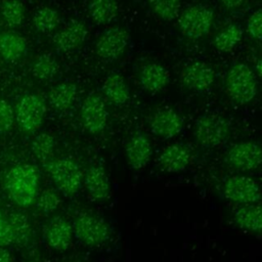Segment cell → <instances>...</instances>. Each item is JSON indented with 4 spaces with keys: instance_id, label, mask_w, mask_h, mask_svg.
Segmentation results:
<instances>
[{
    "instance_id": "obj_6",
    "label": "cell",
    "mask_w": 262,
    "mask_h": 262,
    "mask_svg": "<svg viewBox=\"0 0 262 262\" xmlns=\"http://www.w3.org/2000/svg\"><path fill=\"white\" fill-rule=\"evenodd\" d=\"M213 20L214 13L210 8L204 5H192L181 13L178 25L185 36L200 38L210 31Z\"/></svg>"
},
{
    "instance_id": "obj_28",
    "label": "cell",
    "mask_w": 262,
    "mask_h": 262,
    "mask_svg": "<svg viewBox=\"0 0 262 262\" xmlns=\"http://www.w3.org/2000/svg\"><path fill=\"white\" fill-rule=\"evenodd\" d=\"M55 146L54 138L48 133H40L32 142V151L37 159L42 162H48L53 155Z\"/></svg>"
},
{
    "instance_id": "obj_32",
    "label": "cell",
    "mask_w": 262,
    "mask_h": 262,
    "mask_svg": "<svg viewBox=\"0 0 262 262\" xmlns=\"http://www.w3.org/2000/svg\"><path fill=\"white\" fill-rule=\"evenodd\" d=\"M60 204V199L57 193L51 189H46L41 192L37 201V207L44 213H51L57 209Z\"/></svg>"
},
{
    "instance_id": "obj_23",
    "label": "cell",
    "mask_w": 262,
    "mask_h": 262,
    "mask_svg": "<svg viewBox=\"0 0 262 262\" xmlns=\"http://www.w3.org/2000/svg\"><path fill=\"white\" fill-rule=\"evenodd\" d=\"M27 48L25 38L14 32L0 34V54L3 58L13 61L20 58Z\"/></svg>"
},
{
    "instance_id": "obj_35",
    "label": "cell",
    "mask_w": 262,
    "mask_h": 262,
    "mask_svg": "<svg viewBox=\"0 0 262 262\" xmlns=\"http://www.w3.org/2000/svg\"><path fill=\"white\" fill-rule=\"evenodd\" d=\"M13 243L12 231L8 222V219L5 218L0 213V247L8 246Z\"/></svg>"
},
{
    "instance_id": "obj_4",
    "label": "cell",
    "mask_w": 262,
    "mask_h": 262,
    "mask_svg": "<svg viewBox=\"0 0 262 262\" xmlns=\"http://www.w3.org/2000/svg\"><path fill=\"white\" fill-rule=\"evenodd\" d=\"M229 135V126L226 120L215 114L205 115L194 125V136L204 146L214 147L223 143Z\"/></svg>"
},
{
    "instance_id": "obj_24",
    "label": "cell",
    "mask_w": 262,
    "mask_h": 262,
    "mask_svg": "<svg viewBox=\"0 0 262 262\" xmlns=\"http://www.w3.org/2000/svg\"><path fill=\"white\" fill-rule=\"evenodd\" d=\"M242 37L243 31L241 27L231 24L218 32L214 39V45L221 52H229L238 44Z\"/></svg>"
},
{
    "instance_id": "obj_38",
    "label": "cell",
    "mask_w": 262,
    "mask_h": 262,
    "mask_svg": "<svg viewBox=\"0 0 262 262\" xmlns=\"http://www.w3.org/2000/svg\"><path fill=\"white\" fill-rule=\"evenodd\" d=\"M256 72L258 76H261V60L258 59L257 63H256Z\"/></svg>"
},
{
    "instance_id": "obj_20",
    "label": "cell",
    "mask_w": 262,
    "mask_h": 262,
    "mask_svg": "<svg viewBox=\"0 0 262 262\" xmlns=\"http://www.w3.org/2000/svg\"><path fill=\"white\" fill-rule=\"evenodd\" d=\"M169 82L168 71L159 63H148L140 72V84L150 93L164 89Z\"/></svg>"
},
{
    "instance_id": "obj_8",
    "label": "cell",
    "mask_w": 262,
    "mask_h": 262,
    "mask_svg": "<svg viewBox=\"0 0 262 262\" xmlns=\"http://www.w3.org/2000/svg\"><path fill=\"white\" fill-rule=\"evenodd\" d=\"M226 199L239 204H255L260 200V187L251 177L235 175L226 179L223 186Z\"/></svg>"
},
{
    "instance_id": "obj_17",
    "label": "cell",
    "mask_w": 262,
    "mask_h": 262,
    "mask_svg": "<svg viewBox=\"0 0 262 262\" xmlns=\"http://www.w3.org/2000/svg\"><path fill=\"white\" fill-rule=\"evenodd\" d=\"M84 183L89 195L94 200L104 201L110 198L111 185L108 177L101 167H90L86 171Z\"/></svg>"
},
{
    "instance_id": "obj_9",
    "label": "cell",
    "mask_w": 262,
    "mask_h": 262,
    "mask_svg": "<svg viewBox=\"0 0 262 262\" xmlns=\"http://www.w3.org/2000/svg\"><path fill=\"white\" fill-rule=\"evenodd\" d=\"M81 120L89 133L96 134L104 129L107 122V111L98 94L91 93L86 96L81 107Z\"/></svg>"
},
{
    "instance_id": "obj_21",
    "label": "cell",
    "mask_w": 262,
    "mask_h": 262,
    "mask_svg": "<svg viewBox=\"0 0 262 262\" xmlns=\"http://www.w3.org/2000/svg\"><path fill=\"white\" fill-rule=\"evenodd\" d=\"M102 91L105 97L115 104H124L130 98L128 84L120 74H111L107 76L102 85Z\"/></svg>"
},
{
    "instance_id": "obj_22",
    "label": "cell",
    "mask_w": 262,
    "mask_h": 262,
    "mask_svg": "<svg viewBox=\"0 0 262 262\" xmlns=\"http://www.w3.org/2000/svg\"><path fill=\"white\" fill-rule=\"evenodd\" d=\"M77 97V86L72 82L55 85L49 92V101L53 108L66 111L72 106Z\"/></svg>"
},
{
    "instance_id": "obj_15",
    "label": "cell",
    "mask_w": 262,
    "mask_h": 262,
    "mask_svg": "<svg viewBox=\"0 0 262 262\" xmlns=\"http://www.w3.org/2000/svg\"><path fill=\"white\" fill-rule=\"evenodd\" d=\"M190 151L182 144L167 146L159 157L160 167L167 172H180L190 162Z\"/></svg>"
},
{
    "instance_id": "obj_16",
    "label": "cell",
    "mask_w": 262,
    "mask_h": 262,
    "mask_svg": "<svg viewBox=\"0 0 262 262\" xmlns=\"http://www.w3.org/2000/svg\"><path fill=\"white\" fill-rule=\"evenodd\" d=\"M151 156V145L143 134H136L131 137L126 146V157L132 169L144 167Z\"/></svg>"
},
{
    "instance_id": "obj_1",
    "label": "cell",
    "mask_w": 262,
    "mask_h": 262,
    "mask_svg": "<svg viewBox=\"0 0 262 262\" xmlns=\"http://www.w3.org/2000/svg\"><path fill=\"white\" fill-rule=\"evenodd\" d=\"M5 186L10 199L20 207L30 206L36 195L39 183L37 169L30 164H18L6 175Z\"/></svg>"
},
{
    "instance_id": "obj_14",
    "label": "cell",
    "mask_w": 262,
    "mask_h": 262,
    "mask_svg": "<svg viewBox=\"0 0 262 262\" xmlns=\"http://www.w3.org/2000/svg\"><path fill=\"white\" fill-rule=\"evenodd\" d=\"M44 236L50 248L56 251H64L72 243L73 228L66 219L54 217L45 226Z\"/></svg>"
},
{
    "instance_id": "obj_10",
    "label": "cell",
    "mask_w": 262,
    "mask_h": 262,
    "mask_svg": "<svg viewBox=\"0 0 262 262\" xmlns=\"http://www.w3.org/2000/svg\"><path fill=\"white\" fill-rule=\"evenodd\" d=\"M227 162L239 170H254L262 162L260 146L253 141H242L233 144L226 154Z\"/></svg>"
},
{
    "instance_id": "obj_36",
    "label": "cell",
    "mask_w": 262,
    "mask_h": 262,
    "mask_svg": "<svg viewBox=\"0 0 262 262\" xmlns=\"http://www.w3.org/2000/svg\"><path fill=\"white\" fill-rule=\"evenodd\" d=\"M220 1L225 7L229 8V9H232V8L238 7L243 3L244 0H220Z\"/></svg>"
},
{
    "instance_id": "obj_27",
    "label": "cell",
    "mask_w": 262,
    "mask_h": 262,
    "mask_svg": "<svg viewBox=\"0 0 262 262\" xmlns=\"http://www.w3.org/2000/svg\"><path fill=\"white\" fill-rule=\"evenodd\" d=\"M33 75L40 80H49L55 76L58 71V63L50 54L38 56L33 63Z\"/></svg>"
},
{
    "instance_id": "obj_34",
    "label": "cell",
    "mask_w": 262,
    "mask_h": 262,
    "mask_svg": "<svg viewBox=\"0 0 262 262\" xmlns=\"http://www.w3.org/2000/svg\"><path fill=\"white\" fill-rule=\"evenodd\" d=\"M261 10L258 9L251 13L247 20V31L249 35L256 40L261 39Z\"/></svg>"
},
{
    "instance_id": "obj_19",
    "label": "cell",
    "mask_w": 262,
    "mask_h": 262,
    "mask_svg": "<svg viewBox=\"0 0 262 262\" xmlns=\"http://www.w3.org/2000/svg\"><path fill=\"white\" fill-rule=\"evenodd\" d=\"M235 224L245 231L251 233H260L262 229V215L259 205L246 204L238 207L233 212Z\"/></svg>"
},
{
    "instance_id": "obj_7",
    "label": "cell",
    "mask_w": 262,
    "mask_h": 262,
    "mask_svg": "<svg viewBox=\"0 0 262 262\" xmlns=\"http://www.w3.org/2000/svg\"><path fill=\"white\" fill-rule=\"evenodd\" d=\"M46 106L41 97L36 94H27L17 103L16 121L26 132L37 130L43 123Z\"/></svg>"
},
{
    "instance_id": "obj_3",
    "label": "cell",
    "mask_w": 262,
    "mask_h": 262,
    "mask_svg": "<svg viewBox=\"0 0 262 262\" xmlns=\"http://www.w3.org/2000/svg\"><path fill=\"white\" fill-rule=\"evenodd\" d=\"M46 170L54 184L69 195L75 194L82 181V173L77 163L71 159H57L46 162Z\"/></svg>"
},
{
    "instance_id": "obj_33",
    "label": "cell",
    "mask_w": 262,
    "mask_h": 262,
    "mask_svg": "<svg viewBox=\"0 0 262 262\" xmlns=\"http://www.w3.org/2000/svg\"><path fill=\"white\" fill-rule=\"evenodd\" d=\"M14 116L11 106L3 99H0V132L8 131L13 124Z\"/></svg>"
},
{
    "instance_id": "obj_2",
    "label": "cell",
    "mask_w": 262,
    "mask_h": 262,
    "mask_svg": "<svg viewBox=\"0 0 262 262\" xmlns=\"http://www.w3.org/2000/svg\"><path fill=\"white\" fill-rule=\"evenodd\" d=\"M225 88L228 96L239 104L252 101L257 94L256 77L245 63H235L227 72Z\"/></svg>"
},
{
    "instance_id": "obj_37",
    "label": "cell",
    "mask_w": 262,
    "mask_h": 262,
    "mask_svg": "<svg viewBox=\"0 0 262 262\" xmlns=\"http://www.w3.org/2000/svg\"><path fill=\"white\" fill-rule=\"evenodd\" d=\"M0 262H12L10 253L3 247H0Z\"/></svg>"
},
{
    "instance_id": "obj_11",
    "label": "cell",
    "mask_w": 262,
    "mask_h": 262,
    "mask_svg": "<svg viewBox=\"0 0 262 262\" xmlns=\"http://www.w3.org/2000/svg\"><path fill=\"white\" fill-rule=\"evenodd\" d=\"M128 34L121 28H112L104 31L96 42L97 55L106 60L119 58L128 46Z\"/></svg>"
},
{
    "instance_id": "obj_12",
    "label": "cell",
    "mask_w": 262,
    "mask_h": 262,
    "mask_svg": "<svg viewBox=\"0 0 262 262\" xmlns=\"http://www.w3.org/2000/svg\"><path fill=\"white\" fill-rule=\"evenodd\" d=\"M180 80L188 89L205 90L213 84L215 72L209 64L202 61H194L183 68L180 73Z\"/></svg>"
},
{
    "instance_id": "obj_29",
    "label": "cell",
    "mask_w": 262,
    "mask_h": 262,
    "mask_svg": "<svg viewBox=\"0 0 262 262\" xmlns=\"http://www.w3.org/2000/svg\"><path fill=\"white\" fill-rule=\"evenodd\" d=\"M35 28L40 32H50L59 23V15L56 10L50 7H42L33 17Z\"/></svg>"
},
{
    "instance_id": "obj_30",
    "label": "cell",
    "mask_w": 262,
    "mask_h": 262,
    "mask_svg": "<svg viewBox=\"0 0 262 262\" xmlns=\"http://www.w3.org/2000/svg\"><path fill=\"white\" fill-rule=\"evenodd\" d=\"M152 11L162 19L170 20L177 16L181 0H148Z\"/></svg>"
},
{
    "instance_id": "obj_13",
    "label": "cell",
    "mask_w": 262,
    "mask_h": 262,
    "mask_svg": "<svg viewBox=\"0 0 262 262\" xmlns=\"http://www.w3.org/2000/svg\"><path fill=\"white\" fill-rule=\"evenodd\" d=\"M150 130L163 138H171L178 135L183 129L182 118L171 108H163L156 112L149 122Z\"/></svg>"
},
{
    "instance_id": "obj_5",
    "label": "cell",
    "mask_w": 262,
    "mask_h": 262,
    "mask_svg": "<svg viewBox=\"0 0 262 262\" xmlns=\"http://www.w3.org/2000/svg\"><path fill=\"white\" fill-rule=\"evenodd\" d=\"M74 231L85 245L98 246L110 237L111 229L104 219L91 213H82L76 218Z\"/></svg>"
},
{
    "instance_id": "obj_31",
    "label": "cell",
    "mask_w": 262,
    "mask_h": 262,
    "mask_svg": "<svg viewBox=\"0 0 262 262\" xmlns=\"http://www.w3.org/2000/svg\"><path fill=\"white\" fill-rule=\"evenodd\" d=\"M2 16L9 27L19 26L25 17V7L18 0H7L2 7Z\"/></svg>"
},
{
    "instance_id": "obj_25",
    "label": "cell",
    "mask_w": 262,
    "mask_h": 262,
    "mask_svg": "<svg viewBox=\"0 0 262 262\" xmlns=\"http://www.w3.org/2000/svg\"><path fill=\"white\" fill-rule=\"evenodd\" d=\"M118 12L116 0H90L89 13L98 24H107L113 20Z\"/></svg>"
},
{
    "instance_id": "obj_26",
    "label": "cell",
    "mask_w": 262,
    "mask_h": 262,
    "mask_svg": "<svg viewBox=\"0 0 262 262\" xmlns=\"http://www.w3.org/2000/svg\"><path fill=\"white\" fill-rule=\"evenodd\" d=\"M7 219L12 231L13 243L19 246L26 245L31 236V225L27 216L15 211L12 212Z\"/></svg>"
},
{
    "instance_id": "obj_18",
    "label": "cell",
    "mask_w": 262,
    "mask_h": 262,
    "mask_svg": "<svg viewBox=\"0 0 262 262\" xmlns=\"http://www.w3.org/2000/svg\"><path fill=\"white\" fill-rule=\"evenodd\" d=\"M87 37V29L84 23L73 20L66 26L56 36L54 42L62 51H71L78 48Z\"/></svg>"
}]
</instances>
